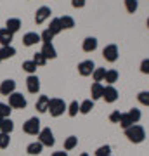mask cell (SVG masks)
Segmentation results:
<instances>
[{
  "instance_id": "cell-1",
  "label": "cell",
  "mask_w": 149,
  "mask_h": 156,
  "mask_svg": "<svg viewBox=\"0 0 149 156\" xmlns=\"http://www.w3.org/2000/svg\"><path fill=\"white\" fill-rule=\"evenodd\" d=\"M125 137H127L130 142H133V144H140V142H144V139H146V130H144V127H140V125H132V127L125 128Z\"/></svg>"
},
{
  "instance_id": "cell-2",
  "label": "cell",
  "mask_w": 149,
  "mask_h": 156,
  "mask_svg": "<svg viewBox=\"0 0 149 156\" xmlns=\"http://www.w3.org/2000/svg\"><path fill=\"white\" fill-rule=\"evenodd\" d=\"M66 109H68V106H66V102H64L62 99H57V97H54V99L49 101V109H47V111H49L54 118L61 116V115L66 111Z\"/></svg>"
},
{
  "instance_id": "cell-3",
  "label": "cell",
  "mask_w": 149,
  "mask_h": 156,
  "mask_svg": "<svg viewBox=\"0 0 149 156\" xmlns=\"http://www.w3.org/2000/svg\"><path fill=\"white\" fill-rule=\"evenodd\" d=\"M23 130H24V134H28V135H38L40 130H42V128H40V120L37 116L26 120L24 125H23Z\"/></svg>"
},
{
  "instance_id": "cell-4",
  "label": "cell",
  "mask_w": 149,
  "mask_h": 156,
  "mask_svg": "<svg viewBox=\"0 0 149 156\" xmlns=\"http://www.w3.org/2000/svg\"><path fill=\"white\" fill-rule=\"evenodd\" d=\"M38 142H40L42 146H47V147H52V146H54L55 139H54V134H52V130H50L49 127H47V128H42V130H40V134H38Z\"/></svg>"
},
{
  "instance_id": "cell-5",
  "label": "cell",
  "mask_w": 149,
  "mask_h": 156,
  "mask_svg": "<svg viewBox=\"0 0 149 156\" xmlns=\"http://www.w3.org/2000/svg\"><path fill=\"white\" fill-rule=\"evenodd\" d=\"M102 57H104L108 62H116L118 57H120V52H118V47L115 44H109L106 45L104 50H102Z\"/></svg>"
},
{
  "instance_id": "cell-6",
  "label": "cell",
  "mask_w": 149,
  "mask_h": 156,
  "mask_svg": "<svg viewBox=\"0 0 149 156\" xmlns=\"http://www.w3.org/2000/svg\"><path fill=\"white\" fill-rule=\"evenodd\" d=\"M9 106L14 108V109H24V108H26V99H24V95L19 94V92L11 94L9 95Z\"/></svg>"
},
{
  "instance_id": "cell-7",
  "label": "cell",
  "mask_w": 149,
  "mask_h": 156,
  "mask_svg": "<svg viewBox=\"0 0 149 156\" xmlns=\"http://www.w3.org/2000/svg\"><path fill=\"white\" fill-rule=\"evenodd\" d=\"M50 14H52L50 7L42 5L40 9H37V12H35V23H37V24H42V23H45V21L50 17Z\"/></svg>"
},
{
  "instance_id": "cell-8",
  "label": "cell",
  "mask_w": 149,
  "mask_h": 156,
  "mask_svg": "<svg viewBox=\"0 0 149 156\" xmlns=\"http://www.w3.org/2000/svg\"><path fill=\"white\" fill-rule=\"evenodd\" d=\"M94 69H95V64H94V61H90V59L82 61L80 64H78V73H80L82 76H88V75H92Z\"/></svg>"
},
{
  "instance_id": "cell-9",
  "label": "cell",
  "mask_w": 149,
  "mask_h": 156,
  "mask_svg": "<svg viewBox=\"0 0 149 156\" xmlns=\"http://www.w3.org/2000/svg\"><path fill=\"white\" fill-rule=\"evenodd\" d=\"M26 89L30 94H37L40 90V80L37 75H30V76L26 78Z\"/></svg>"
},
{
  "instance_id": "cell-10",
  "label": "cell",
  "mask_w": 149,
  "mask_h": 156,
  "mask_svg": "<svg viewBox=\"0 0 149 156\" xmlns=\"http://www.w3.org/2000/svg\"><path fill=\"white\" fill-rule=\"evenodd\" d=\"M14 90H16V82L14 80H4L2 83H0V94L2 95H9L14 94Z\"/></svg>"
},
{
  "instance_id": "cell-11",
  "label": "cell",
  "mask_w": 149,
  "mask_h": 156,
  "mask_svg": "<svg viewBox=\"0 0 149 156\" xmlns=\"http://www.w3.org/2000/svg\"><path fill=\"white\" fill-rule=\"evenodd\" d=\"M102 99H104L106 102H115V101L118 99V90H116L113 85H108V87H104Z\"/></svg>"
},
{
  "instance_id": "cell-12",
  "label": "cell",
  "mask_w": 149,
  "mask_h": 156,
  "mask_svg": "<svg viewBox=\"0 0 149 156\" xmlns=\"http://www.w3.org/2000/svg\"><path fill=\"white\" fill-rule=\"evenodd\" d=\"M5 30L11 31L12 35L17 33V31L21 30V19H17V17H9L7 23H5Z\"/></svg>"
},
{
  "instance_id": "cell-13",
  "label": "cell",
  "mask_w": 149,
  "mask_h": 156,
  "mask_svg": "<svg viewBox=\"0 0 149 156\" xmlns=\"http://www.w3.org/2000/svg\"><path fill=\"white\" fill-rule=\"evenodd\" d=\"M90 94H92V101L102 99V94H104V85L99 83V82H94L92 87H90Z\"/></svg>"
},
{
  "instance_id": "cell-14",
  "label": "cell",
  "mask_w": 149,
  "mask_h": 156,
  "mask_svg": "<svg viewBox=\"0 0 149 156\" xmlns=\"http://www.w3.org/2000/svg\"><path fill=\"white\" fill-rule=\"evenodd\" d=\"M40 42V35L35 33V31H30L23 37V44L26 45V47H31V45H37Z\"/></svg>"
},
{
  "instance_id": "cell-15",
  "label": "cell",
  "mask_w": 149,
  "mask_h": 156,
  "mask_svg": "<svg viewBox=\"0 0 149 156\" xmlns=\"http://www.w3.org/2000/svg\"><path fill=\"white\" fill-rule=\"evenodd\" d=\"M82 49L85 50V52H94V50L97 49V38H95V37H87V38L83 40Z\"/></svg>"
},
{
  "instance_id": "cell-16",
  "label": "cell",
  "mask_w": 149,
  "mask_h": 156,
  "mask_svg": "<svg viewBox=\"0 0 149 156\" xmlns=\"http://www.w3.org/2000/svg\"><path fill=\"white\" fill-rule=\"evenodd\" d=\"M40 52H42L45 57H47V61H49V59H55V57H57L55 47H54L52 44H44V47H42V50H40Z\"/></svg>"
},
{
  "instance_id": "cell-17",
  "label": "cell",
  "mask_w": 149,
  "mask_h": 156,
  "mask_svg": "<svg viewBox=\"0 0 149 156\" xmlns=\"http://www.w3.org/2000/svg\"><path fill=\"white\" fill-rule=\"evenodd\" d=\"M12 38H14V35L11 31H7L5 28L0 30V44H2V47H9L12 44Z\"/></svg>"
},
{
  "instance_id": "cell-18",
  "label": "cell",
  "mask_w": 149,
  "mask_h": 156,
  "mask_svg": "<svg viewBox=\"0 0 149 156\" xmlns=\"http://www.w3.org/2000/svg\"><path fill=\"white\" fill-rule=\"evenodd\" d=\"M49 97L47 95H40L38 101H37V104H35V108H37V111L38 113H47V109H49Z\"/></svg>"
},
{
  "instance_id": "cell-19",
  "label": "cell",
  "mask_w": 149,
  "mask_h": 156,
  "mask_svg": "<svg viewBox=\"0 0 149 156\" xmlns=\"http://www.w3.org/2000/svg\"><path fill=\"white\" fill-rule=\"evenodd\" d=\"M50 31V33L54 35H59L62 31V26H61V21H59V17H54V19H52V21H50V24H49V28H47Z\"/></svg>"
},
{
  "instance_id": "cell-20",
  "label": "cell",
  "mask_w": 149,
  "mask_h": 156,
  "mask_svg": "<svg viewBox=\"0 0 149 156\" xmlns=\"http://www.w3.org/2000/svg\"><path fill=\"white\" fill-rule=\"evenodd\" d=\"M14 56H16V49H14L12 45L0 49V59H2V61H4V59H11V57H14Z\"/></svg>"
},
{
  "instance_id": "cell-21",
  "label": "cell",
  "mask_w": 149,
  "mask_h": 156,
  "mask_svg": "<svg viewBox=\"0 0 149 156\" xmlns=\"http://www.w3.org/2000/svg\"><path fill=\"white\" fill-rule=\"evenodd\" d=\"M12 130H14V122H12L11 118H4V120H2L0 132H2V134H9V135H11Z\"/></svg>"
},
{
  "instance_id": "cell-22",
  "label": "cell",
  "mask_w": 149,
  "mask_h": 156,
  "mask_svg": "<svg viewBox=\"0 0 149 156\" xmlns=\"http://www.w3.org/2000/svg\"><path fill=\"white\" fill-rule=\"evenodd\" d=\"M42 149H44V146L40 144L38 140H37V142H31V144H28V147H26L28 154H31V156L40 154V153H42Z\"/></svg>"
},
{
  "instance_id": "cell-23",
  "label": "cell",
  "mask_w": 149,
  "mask_h": 156,
  "mask_svg": "<svg viewBox=\"0 0 149 156\" xmlns=\"http://www.w3.org/2000/svg\"><path fill=\"white\" fill-rule=\"evenodd\" d=\"M118 76H120V75H118L116 69H108V71H106V76H104V82L108 85H113V83L118 82Z\"/></svg>"
},
{
  "instance_id": "cell-24",
  "label": "cell",
  "mask_w": 149,
  "mask_h": 156,
  "mask_svg": "<svg viewBox=\"0 0 149 156\" xmlns=\"http://www.w3.org/2000/svg\"><path fill=\"white\" fill-rule=\"evenodd\" d=\"M92 109H94V101L92 99H85L82 104H80V113H82V115H88Z\"/></svg>"
},
{
  "instance_id": "cell-25",
  "label": "cell",
  "mask_w": 149,
  "mask_h": 156,
  "mask_svg": "<svg viewBox=\"0 0 149 156\" xmlns=\"http://www.w3.org/2000/svg\"><path fill=\"white\" fill-rule=\"evenodd\" d=\"M59 21H61L62 30H71L75 26V19L71 16H62V17H59Z\"/></svg>"
},
{
  "instance_id": "cell-26",
  "label": "cell",
  "mask_w": 149,
  "mask_h": 156,
  "mask_svg": "<svg viewBox=\"0 0 149 156\" xmlns=\"http://www.w3.org/2000/svg\"><path fill=\"white\" fill-rule=\"evenodd\" d=\"M120 125H122V128L125 130V128L132 127V125H135V123L132 122V118L128 116V113H122V116H120Z\"/></svg>"
},
{
  "instance_id": "cell-27",
  "label": "cell",
  "mask_w": 149,
  "mask_h": 156,
  "mask_svg": "<svg viewBox=\"0 0 149 156\" xmlns=\"http://www.w3.org/2000/svg\"><path fill=\"white\" fill-rule=\"evenodd\" d=\"M76 146H78V137H75V135H69V137L64 140V149H66V151L75 149Z\"/></svg>"
},
{
  "instance_id": "cell-28",
  "label": "cell",
  "mask_w": 149,
  "mask_h": 156,
  "mask_svg": "<svg viewBox=\"0 0 149 156\" xmlns=\"http://www.w3.org/2000/svg\"><path fill=\"white\" fill-rule=\"evenodd\" d=\"M92 76H94V82H104V76H106V69L104 68H95L94 73H92Z\"/></svg>"
},
{
  "instance_id": "cell-29",
  "label": "cell",
  "mask_w": 149,
  "mask_h": 156,
  "mask_svg": "<svg viewBox=\"0 0 149 156\" xmlns=\"http://www.w3.org/2000/svg\"><path fill=\"white\" fill-rule=\"evenodd\" d=\"M33 62L38 68L40 66H45V64H47V57H45L42 52H35V54H33Z\"/></svg>"
},
{
  "instance_id": "cell-30",
  "label": "cell",
  "mask_w": 149,
  "mask_h": 156,
  "mask_svg": "<svg viewBox=\"0 0 149 156\" xmlns=\"http://www.w3.org/2000/svg\"><path fill=\"white\" fill-rule=\"evenodd\" d=\"M37 68H38V66L33 62V59H31V61H24V62H23V69H24L26 73H30V75H35Z\"/></svg>"
},
{
  "instance_id": "cell-31",
  "label": "cell",
  "mask_w": 149,
  "mask_h": 156,
  "mask_svg": "<svg viewBox=\"0 0 149 156\" xmlns=\"http://www.w3.org/2000/svg\"><path fill=\"white\" fill-rule=\"evenodd\" d=\"M125 9H127V12H130V14L137 12L139 2H137V0H125Z\"/></svg>"
},
{
  "instance_id": "cell-32",
  "label": "cell",
  "mask_w": 149,
  "mask_h": 156,
  "mask_svg": "<svg viewBox=\"0 0 149 156\" xmlns=\"http://www.w3.org/2000/svg\"><path fill=\"white\" fill-rule=\"evenodd\" d=\"M11 111L12 108L5 102H0V118H11Z\"/></svg>"
},
{
  "instance_id": "cell-33",
  "label": "cell",
  "mask_w": 149,
  "mask_h": 156,
  "mask_svg": "<svg viewBox=\"0 0 149 156\" xmlns=\"http://www.w3.org/2000/svg\"><path fill=\"white\" fill-rule=\"evenodd\" d=\"M137 101L142 106H149V90H142L137 94Z\"/></svg>"
},
{
  "instance_id": "cell-34",
  "label": "cell",
  "mask_w": 149,
  "mask_h": 156,
  "mask_svg": "<svg viewBox=\"0 0 149 156\" xmlns=\"http://www.w3.org/2000/svg\"><path fill=\"white\" fill-rule=\"evenodd\" d=\"M78 111H80V104H78V101H73L71 104L68 106V115L73 118V116H76L78 115Z\"/></svg>"
},
{
  "instance_id": "cell-35",
  "label": "cell",
  "mask_w": 149,
  "mask_h": 156,
  "mask_svg": "<svg viewBox=\"0 0 149 156\" xmlns=\"http://www.w3.org/2000/svg\"><path fill=\"white\" fill-rule=\"evenodd\" d=\"M9 144H11V137H9V134H2V132H0V149L9 147Z\"/></svg>"
},
{
  "instance_id": "cell-36",
  "label": "cell",
  "mask_w": 149,
  "mask_h": 156,
  "mask_svg": "<svg viewBox=\"0 0 149 156\" xmlns=\"http://www.w3.org/2000/svg\"><path fill=\"white\" fill-rule=\"evenodd\" d=\"M128 116L132 118L133 123H139V120H140V116H142V115H140V109H137V108H132V109L128 111Z\"/></svg>"
},
{
  "instance_id": "cell-37",
  "label": "cell",
  "mask_w": 149,
  "mask_h": 156,
  "mask_svg": "<svg viewBox=\"0 0 149 156\" xmlns=\"http://www.w3.org/2000/svg\"><path fill=\"white\" fill-rule=\"evenodd\" d=\"M111 154V146H101V147H97V151H95V156H109Z\"/></svg>"
},
{
  "instance_id": "cell-38",
  "label": "cell",
  "mask_w": 149,
  "mask_h": 156,
  "mask_svg": "<svg viewBox=\"0 0 149 156\" xmlns=\"http://www.w3.org/2000/svg\"><path fill=\"white\" fill-rule=\"evenodd\" d=\"M52 38H54V35L50 33L49 30H45V31L40 33V40H42L44 44H52Z\"/></svg>"
},
{
  "instance_id": "cell-39",
  "label": "cell",
  "mask_w": 149,
  "mask_h": 156,
  "mask_svg": "<svg viewBox=\"0 0 149 156\" xmlns=\"http://www.w3.org/2000/svg\"><path fill=\"white\" fill-rule=\"evenodd\" d=\"M140 73L149 75V57H147V59H144V61L140 62Z\"/></svg>"
},
{
  "instance_id": "cell-40",
  "label": "cell",
  "mask_w": 149,
  "mask_h": 156,
  "mask_svg": "<svg viewBox=\"0 0 149 156\" xmlns=\"http://www.w3.org/2000/svg\"><path fill=\"white\" fill-rule=\"evenodd\" d=\"M120 116H122V113H120V111H113V113L109 115L111 123H120Z\"/></svg>"
},
{
  "instance_id": "cell-41",
  "label": "cell",
  "mask_w": 149,
  "mask_h": 156,
  "mask_svg": "<svg viewBox=\"0 0 149 156\" xmlns=\"http://www.w3.org/2000/svg\"><path fill=\"white\" fill-rule=\"evenodd\" d=\"M85 4H87V0H71V5L75 9H82V7H85Z\"/></svg>"
},
{
  "instance_id": "cell-42",
  "label": "cell",
  "mask_w": 149,
  "mask_h": 156,
  "mask_svg": "<svg viewBox=\"0 0 149 156\" xmlns=\"http://www.w3.org/2000/svg\"><path fill=\"white\" fill-rule=\"evenodd\" d=\"M52 156H68V153H66V151H55Z\"/></svg>"
},
{
  "instance_id": "cell-43",
  "label": "cell",
  "mask_w": 149,
  "mask_h": 156,
  "mask_svg": "<svg viewBox=\"0 0 149 156\" xmlns=\"http://www.w3.org/2000/svg\"><path fill=\"white\" fill-rule=\"evenodd\" d=\"M146 26H147V28H149V17H147V21H146Z\"/></svg>"
},
{
  "instance_id": "cell-44",
  "label": "cell",
  "mask_w": 149,
  "mask_h": 156,
  "mask_svg": "<svg viewBox=\"0 0 149 156\" xmlns=\"http://www.w3.org/2000/svg\"><path fill=\"white\" fill-rule=\"evenodd\" d=\"M80 156H88V154H87V153H82V154H80Z\"/></svg>"
},
{
  "instance_id": "cell-45",
  "label": "cell",
  "mask_w": 149,
  "mask_h": 156,
  "mask_svg": "<svg viewBox=\"0 0 149 156\" xmlns=\"http://www.w3.org/2000/svg\"><path fill=\"white\" fill-rule=\"evenodd\" d=\"M2 120H4V118H0V127H2Z\"/></svg>"
},
{
  "instance_id": "cell-46",
  "label": "cell",
  "mask_w": 149,
  "mask_h": 156,
  "mask_svg": "<svg viewBox=\"0 0 149 156\" xmlns=\"http://www.w3.org/2000/svg\"><path fill=\"white\" fill-rule=\"evenodd\" d=\"M0 62H2V59H0Z\"/></svg>"
},
{
  "instance_id": "cell-47",
  "label": "cell",
  "mask_w": 149,
  "mask_h": 156,
  "mask_svg": "<svg viewBox=\"0 0 149 156\" xmlns=\"http://www.w3.org/2000/svg\"><path fill=\"white\" fill-rule=\"evenodd\" d=\"M109 156H111V154H109Z\"/></svg>"
}]
</instances>
